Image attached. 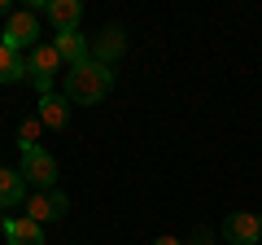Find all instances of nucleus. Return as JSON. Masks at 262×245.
Listing matches in <instances>:
<instances>
[{"instance_id": "6", "label": "nucleus", "mask_w": 262, "mask_h": 245, "mask_svg": "<svg viewBox=\"0 0 262 245\" xmlns=\"http://www.w3.org/2000/svg\"><path fill=\"white\" fill-rule=\"evenodd\" d=\"M66 210H70V197H66V193H57V189L35 193V197L27 201V219H35V223H53V219H61Z\"/></svg>"}, {"instance_id": "12", "label": "nucleus", "mask_w": 262, "mask_h": 245, "mask_svg": "<svg viewBox=\"0 0 262 245\" xmlns=\"http://www.w3.org/2000/svg\"><path fill=\"white\" fill-rule=\"evenodd\" d=\"M22 201H27V179H22V171L0 167V210H13Z\"/></svg>"}, {"instance_id": "7", "label": "nucleus", "mask_w": 262, "mask_h": 245, "mask_svg": "<svg viewBox=\"0 0 262 245\" xmlns=\"http://www.w3.org/2000/svg\"><path fill=\"white\" fill-rule=\"evenodd\" d=\"M0 232H5L9 245H44V223H35V219H27V215L0 219Z\"/></svg>"}, {"instance_id": "5", "label": "nucleus", "mask_w": 262, "mask_h": 245, "mask_svg": "<svg viewBox=\"0 0 262 245\" xmlns=\"http://www.w3.org/2000/svg\"><path fill=\"white\" fill-rule=\"evenodd\" d=\"M223 236L232 245H258L262 241V219L249 215V210H236V215L223 219Z\"/></svg>"}, {"instance_id": "11", "label": "nucleus", "mask_w": 262, "mask_h": 245, "mask_svg": "<svg viewBox=\"0 0 262 245\" xmlns=\"http://www.w3.org/2000/svg\"><path fill=\"white\" fill-rule=\"evenodd\" d=\"M44 18L53 22L57 31H79V18H83V5H79V0H48Z\"/></svg>"}, {"instance_id": "10", "label": "nucleus", "mask_w": 262, "mask_h": 245, "mask_svg": "<svg viewBox=\"0 0 262 245\" xmlns=\"http://www.w3.org/2000/svg\"><path fill=\"white\" fill-rule=\"evenodd\" d=\"M44 127H53V132H61L66 122H70V101H66L61 92H48V96H39V114H35Z\"/></svg>"}, {"instance_id": "9", "label": "nucleus", "mask_w": 262, "mask_h": 245, "mask_svg": "<svg viewBox=\"0 0 262 245\" xmlns=\"http://www.w3.org/2000/svg\"><path fill=\"white\" fill-rule=\"evenodd\" d=\"M122 48H127V31H122V27H105L101 35H96V44H92V62L110 66V62L122 57Z\"/></svg>"}, {"instance_id": "8", "label": "nucleus", "mask_w": 262, "mask_h": 245, "mask_svg": "<svg viewBox=\"0 0 262 245\" xmlns=\"http://www.w3.org/2000/svg\"><path fill=\"white\" fill-rule=\"evenodd\" d=\"M53 48L61 53V62H66V66H83V62H92V44H88V39L79 35V31H57Z\"/></svg>"}, {"instance_id": "16", "label": "nucleus", "mask_w": 262, "mask_h": 245, "mask_svg": "<svg viewBox=\"0 0 262 245\" xmlns=\"http://www.w3.org/2000/svg\"><path fill=\"white\" fill-rule=\"evenodd\" d=\"M258 219H262V215H258Z\"/></svg>"}, {"instance_id": "2", "label": "nucleus", "mask_w": 262, "mask_h": 245, "mask_svg": "<svg viewBox=\"0 0 262 245\" xmlns=\"http://www.w3.org/2000/svg\"><path fill=\"white\" fill-rule=\"evenodd\" d=\"M61 66H66V62H61V53H57L53 44H35V48H31V57H27V79L35 84L39 96L53 92V75H57Z\"/></svg>"}, {"instance_id": "3", "label": "nucleus", "mask_w": 262, "mask_h": 245, "mask_svg": "<svg viewBox=\"0 0 262 245\" xmlns=\"http://www.w3.org/2000/svg\"><path fill=\"white\" fill-rule=\"evenodd\" d=\"M0 44L13 48V53H31V48L39 44V18L31 9H13V18L0 31Z\"/></svg>"}, {"instance_id": "14", "label": "nucleus", "mask_w": 262, "mask_h": 245, "mask_svg": "<svg viewBox=\"0 0 262 245\" xmlns=\"http://www.w3.org/2000/svg\"><path fill=\"white\" fill-rule=\"evenodd\" d=\"M39 132H44V122H39V118H27V122L18 127V145H22V149H35Z\"/></svg>"}, {"instance_id": "15", "label": "nucleus", "mask_w": 262, "mask_h": 245, "mask_svg": "<svg viewBox=\"0 0 262 245\" xmlns=\"http://www.w3.org/2000/svg\"><path fill=\"white\" fill-rule=\"evenodd\" d=\"M153 245H179V241H175V236H158V241H153Z\"/></svg>"}, {"instance_id": "1", "label": "nucleus", "mask_w": 262, "mask_h": 245, "mask_svg": "<svg viewBox=\"0 0 262 245\" xmlns=\"http://www.w3.org/2000/svg\"><path fill=\"white\" fill-rule=\"evenodd\" d=\"M114 92V66H101V62H83V66L66 70L61 96L70 105H96Z\"/></svg>"}, {"instance_id": "13", "label": "nucleus", "mask_w": 262, "mask_h": 245, "mask_svg": "<svg viewBox=\"0 0 262 245\" xmlns=\"http://www.w3.org/2000/svg\"><path fill=\"white\" fill-rule=\"evenodd\" d=\"M27 79V62H22V53H13V48L0 44V84H22Z\"/></svg>"}, {"instance_id": "4", "label": "nucleus", "mask_w": 262, "mask_h": 245, "mask_svg": "<svg viewBox=\"0 0 262 245\" xmlns=\"http://www.w3.org/2000/svg\"><path fill=\"white\" fill-rule=\"evenodd\" d=\"M18 171H22V179L35 184L39 193H48L57 184V158L48 149H39V145H35V149H22V167Z\"/></svg>"}]
</instances>
